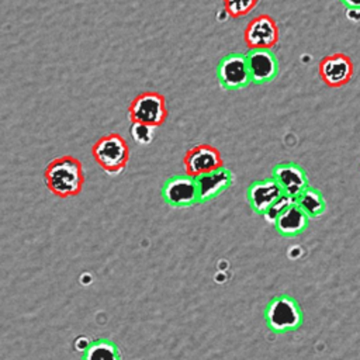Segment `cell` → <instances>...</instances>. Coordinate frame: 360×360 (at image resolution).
Masks as SVG:
<instances>
[{
    "mask_svg": "<svg viewBox=\"0 0 360 360\" xmlns=\"http://www.w3.org/2000/svg\"><path fill=\"white\" fill-rule=\"evenodd\" d=\"M44 179L48 190L56 197L66 198L77 195L84 184L82 162L72 155L55 158L48 163Z\"/></svg>",
    "mask_w": 360,
    "mask_h": 360,
    "instance_id": "cell-1",
    "label": "cell"
},
{
    "mask_svg": "<svg viewBox=\"0 0 360 360\" xmlns=\"http://www.w3.org/2000/svg\"><path fill=\"white\" fill-rule=\"evenodd\" d=\"M91 155L108 176H117L128 165L129 146L118 132H111L93 143Z\"/></svg>",
    "mask_w": 360,
    "mask_h": 360,
    "instance_id": "cell-2",
    "label": "cell"
},
{
    "mask_svg": "<svg viewBox=\"0 0 360 360\" xmlns=\"http://www.w3.org/2000/svg\"><path fill=\"white\" fill-rule=\"evenodd\" d=\"M267 328L276 333L297 330L302 323V309L297 300L281 294L271 298L264 309Z\"/></svg>",
    "mask_w": 360,
    "mask_h": 360,
    "instance_id": "cell-3",
    "label": "cell"
},
{
    "mask_svg": "<svg viewBox=\"0 0 360 360\" xmlns=\"http://www.w3.org/2000/svg\"><path fill=\"white\" fill-rule=\"evenodd\" d=\"M131 122L159 127L167 117L166 98L158 91H143L138 94L128 107Z\"/></svg>",
    "mask_w": 360,
    "mask_h": 360,
    "instance_id": "cell-4",
    "label": "cell"
},
{
    "mask_svg": "<svg viewBox=\"0 0 360 360\" xmlns=\"http://www.w3.org/2000/svg\"><path fill=\"white\" fill-rule=\"evenodd\" d=\"M184 172L187 176L195 179L201 174L211 173L224 167L221 152L208 143H200L190 148L183 159Z\"/></svg>",
    "mask_w": 360,
    "mask_h": 360,
    "instance_id": "cell-5",
    "label": "cell"
},
{
    "mask_svg": "<svg viewBox=\"0 0 360 360\" xmlns=\"http://www.w3.org/2000/svg\"><path fill=\"white\" fill-rule=\"evenodd\" d=\"M217 77L224 89H243L252 83L246 56L240 53H228L221 58L217 66Z\"/></svg>",
    "mask_w": 360,
    "mask_h": 360,
    "instance_id": "cell-6",
    "label": "cell"
},
{
    "mask_svg": "<svg viewBox=\"0 0 360 360\" xmlns=\"http://www.w3.org/2000/svg\"><path fill=\"white\" fill-rule=\"evenodd\" d=\"M278 27L273 17L260 14L253 18L243 32V39L249 51L252 49H271L278 44Z\"/></svg>",
    "mask_w": 360,
    "mask_h": 360,
    "instance_id": "cell-7",
    "label": "cell"
},
{
    "mask_svg": "<svg viewBox=\"0 0 360 360\" xmlns=\"http://www.w3.org/2000/svg\"><path fill=\"white\" fill-rule=\"evenodd\" d=\"M162 195L165 202L174 208L190 207L200 202L195 179L187 174L169 177L163 183Z\"/></svg>",
    "mask_w": 360,
    "mask_h": 360,
    "instance_id": "cell-8",
    "label": "cell"
},
{
    "mask_svg": "<svg viewBox=\"0 0 360 360\" xmlns=\"http://www.w3.org/2000/svg\"><path fill=\"white\" fill-rule=\"evenodd\" d=\"M319 76L326 86L340 87L352 79L353 62L342 52L328 55L319 62Z\"/></svg>",
    "mask_w": 360,
    "mask_h": 360,
    "instance_id": "cell-9",
    "label": "cell"
},
{
    "mask_svg": "<svg viewBox=\"0 0 360 360\" xmlns=\"http://www.w3.org/2000/svg\"><path fill=\"white\" fill-rule=\"evenodd\" d=\"M271 177L280 184L283 193L292 198H297L307 187H309L305 170L294 162H284L274 166Z\"/></svg>",
    "mask_w": 360,
    "mask_h": 360,
    "instance_id": "cell-10",
    "label": "cell"
},
{
    "mask_svg": "<svg viewBox=\"0 0 360 360\" xmlns=\"http://www.w3.org/2000/svg\"><path fill=\"white\" fill-rule=\"evenodd\" d=\"M281 194L284 193L280 184L273 177H269L252 181L246 191V200L255 212L263 215Z\"/></svg>",
    "mask_w": 360,
    "mask_h": 360,
    "instance_id": "cell-11",
    "label": "cell"
},
{
    "mask_svg": "<svg viewBox=\"0 0 360 360\" xmlns=\"http://www.w3.org/2000/svg\"><path fill=\"white\" fill-rule=\"evenodd\" d=\"M245 56L252 83H267L277 76L278 62L270 49H252Z\"/></svg>",
    "mask_w": 360,
    "mask_h": 360,
    "instance_id": "cell-12",
    "label": "cell"
},
{
    "mask_svg": "<svg viewBox=\"0 0 360 360\" xmlns=\"http://www.w3.org/2000/svg\"><path fill=\"white\" fill-rule=\"evenodd\" d=\"M232 180H233L232 172L225 166L211 173H205L195 177L200 202H205L218 197L221 193H224L231 187Z\"/></svg>",
    "mask_w": 360,
    "mask_h": 360,
    "instance_id": "cell-13",
    "label": "cell"
},
{
    "mask_svg": "<svg viewBox=\"0 0 360 360\" xmlns=\"http://www.w3.org/2000/svg\"><path fill=\"white\" fill-rule=\"evenodd\" d=\"M309 217L294 202L274 222L276 231L283 236H295L305 231Z\"/></svg>",
    "mask_w": 360,
    "mask_h": 360,
    "instance_id": "cell-14",
    "label": "cell"
},
{
    "mask_svg": "<svg viewBox=\"0 0 360 360\" xmlns=\"http://www.w3.org/2000/svg\"><path fill=\"white\" fill-rule=\"evenodd\" d=\"M82 360H122L118 346L104 338L90 340L82 354Z\"/></svg>",
    "mask_w": 360,
    "mask_h": 360,
    "instance_id": "cell-15",
    "label": "cell"
},
{
    "mask_svg": "<svg viewBox=\"0 0 360 360\" xmlns=\"http://www.w3.org/2000/svg\"><path fill=\"white\" fill-rule=\"evenodd\" d=\"M295 204L309 217L316 218L321 217L326 211V201L322 195V193L318 188L307 187L297 198Z\"/></svg>",
    "mask_w": 360,
    "mask_h": 360,
    "instance_id": "cell-16",
    "label": "cell"
},
{
    "mask_svg": "<svg viewBox=\"0 0 360 360\" xmlns=\"http://www.w3.org/2000/svg\"><path fill=\"white\" fill-rule=\"evenodd\" d=\"M222 1H224L225 11L231 17L239 18L252 13L260 0H222Z\"/></svg>",
    "mask_w": 360,
    "mask_h": 360,
    "instance_id": "cell-17",
    "label": "cell"
},
{
    "mask_svg": "<svg viewBox=\"0 0 360 360\" xmlns=\"http://www.w3.org/2000/svg\"><path fill=\"white\" fill-rule=\"evenodd\" d=\"M295 202V198L287 195V194H281L270 207L269 210L263 214V217L266 218V221L269 222H276V219L291 205Z\"/></svg>",
    "mask_w": 360,
    "mask_h": 360,
    "instance_id": "cell-18",
    "label": "cell"
},
{
    "mask_svg": "<svg viewBox=\"0 0 360 360\" xmlns=\"http://www.w3.org/2000/svg\"><path fill=\"white\" fill-rule=\"evenodd\" d=\"M129 134L134 141H136L141 145H148L152 142L153 135H155V127L146 125V124H139V122H132L129 128Z\"/></svg>",
    "mask_w": 360,
    "mask_h": 360,
    "instance_id": "cell-19",
    "label": "cell"
},
{
    "mask_svg": "<svg viewBox=\"0 0 360 360\" xmlns=\"http://www.w3.org/2000/svg\"><path fill=\"white\" fill-rule=\"evenodd\" d=\"M346 8H360V0H340Z\"/></svg>",
    "mask_w": 360,
    "mask_h": 360,
    "instance_id": "cell-20",
    "label": "cell"
}]
</instances>
